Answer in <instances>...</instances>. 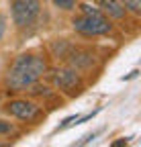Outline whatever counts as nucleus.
<instances>
[{
  "mask_svg": "<svg viewBox=\"0 0 141 147\" xmlns=\"http://www.w3.org/2000/svg\"><path fill=\"white\" fill-rule=\"evenodd\" d=\"M45 71V61L37 55H21L8 74V86L12 90H25L33 86Z\"/></svg>",
  "mask_w": 141,
  "mask_h": 147,
  "instance_id": "1",
  "label": "nucleus"
},
{
  "mask_svg": "<svg viewBox=\"0 0 141 147\" xmlns=\"http://www.w3.org/2000/svg\"><path fill=\"white\" fill-rule=\"evenodd\" d=\"M41 12L39 0H14L12 2V18L19 27H29Z\"/></svg>",
  "mask_w": 141,
  "mask_h": 147,
  "instance_id": "2",
  "label": "nucleus"
},
{
  "mask_svg": "<svg viewBox=\"0 0 141 147\" xmlns=\"http://www.w3.org/2000/svg\"><path fill=\"white\" fill-rule=\"evenodd\" d=\"M74 29L84 35H104L111 31V23L100 14H84L74 21Z\"/></svg>",
  "mask_w": 141,
  "mask_h": 147,
  "instance_id": "3",
  "label": "nucleus"
},
{
  "mask_svg": "<svg viewBox=\"0 0 141 147\" xmlns=\"http://www.w3.org/2000/svg\"><path fill=\"white\" fill-rule=\"evenodd\" d=\"M8 110L14 117L23 119V121H33V119H37V115H39V106H35L33 102H27V100H14V102H10Z\"/></svg>",
  "mask_w": 141,
  "mask_h": 147,
  "instance_id": "4",
  "label": "nucleus"
},
{
  "mask_svg": "<svg viewBox=\"0 0 141 147\" xmlns=\"http://www.w3.org/2000/svg\"><path fill=\"white\" fill-rule=\"evenodd\" d=\"M78 82H80L78 80V74L74 69H61V71H57V76H55V84L61 90H72Z\"/></svg>",
  "mask_w": 141,
  "mask_h": 147,
  "instance_id": "5",
  "label": "nucleus"
},
{
  "mask_svg": "<svg viewBox=\"0 0 141 147\" xmlns=\"http://www.w3.org/2000/svg\"><path fill=\"white\" fill-rule=\"evenodd\" d=\"M100 8L104 12H109L115 18H123L125 16V6L121 4V0H100Z\"/></svg>",
  "mask_w": 141,
  "mask_h": 147,
  "instance_id": "6",
  "label": "nucleus"
},
{
  "mask_svg": "<svg viewBox=\"0 0 141 147\" xmlns=\"http://www.w3.org/2000/svg\"><path fill=\"white\" fill-rule=\"evenodd\" d=\"M74 65L76 67H88V65H92V55L90 53H78V55H74Z\"/></svg>",
  "mask_w": 141,
  "mask_h": 147,
  "instance_id": "7",
  "label": "nucleus"
},
{
  "mask_svg": "<svg viewBox=\"0 0 141 147\" xmlns=\"http://www.w3.org/2000/svg\"><path fill=\"white\" fill-rule=\"evenodd\" d=\"M121 4L125 8H131L133 12H141V0H121Z\"/></svg>",
  "mask_w": 141,
  "mask_h": 147,
  "instance_id": "8",
  "label": "nucleus"
},
{
  "mask_svg": "<svg viewBox=\"0 0 141 147\" xmlns=\"http://www.w3.org/2000/svg\"><path fill=\"white\" fill-rule=\"evenodd\" d=\"M78 119H80L78 115H74V117H67V119H65V121H63V123H61V125H59L57 129H55V133H59V131H63V129H67V127H72L74 123H78Z\"/></svg>",
  "mask_w": 141,
  "mask_h": 147,
  "instance_id": "9",
  "label": "nucleus"
},
{
  "mask_svg": "<svg viewBox=\"0 0 141 147\" xmlns=\"http://www.w3.org/2000/svg\"><path fill=\"white\" fill-rule=\"evenodd\" d=\"M53 4H55L57 8H63V10H72V8L76 6L74 0H53Z\"/></svg>",
  "mask_w": 141,
  "mask_h": 147,
  "instance_id": "10",
  "label": "nucleus"
},
{
  "mask_svg": "<svg viewBox=\"0 0 141 147\" xmlns=\"http://www.w3.org/2000/svg\"><path fill=\"white\" fill-rule=\"evenodd\" d=\"M12 131V125L6 123V121H0V135H4V133H10Z\"/></svg>",
  "mask_w": 141,
  "mask_h": 147,
  "instance_id": "11",
  "label": "nucleus"
},
{
  "mask_svg": "<svg viewBox=\"0 0 141 147\" xmlns=\"http://www.w3.org/2000/svg\"><path fill=\"white\" fill-rule=\"evenodd\" d=\"M82 10H84V14H100L96 8H92V6H88V4H84L82 6Z\"/></svg>",
  "mask_w": 141,
  "mask_h": 147,
  "instance_id": "12",
  "label": "nucleus"
},
{
  "mask_svg": "<svg viewBox=\"0 0 141 147\" xmlns=\"http://www.w3.org/2000/svg\"><path fill=\"white\" fill-rule=\"evenodd\" d=\"M96 135H98V133H92V135H86V137H84V139L80 141V145H82V143H90V141H92V139H94Z\"/></svg>",
  "mask_w": 141,
  "mask_h": 147,
  "instance_id": "13",
  "label": "nucleus"
},
{
  "mask_svg": "<svg viewBox=\"0 0 141 147\" xmlns=\"http://www.w3.org/2000/svg\"><path fill=\"white\" fill-rule=\"evenodd\" d=\"M4 29H6V23H4V18L0 16V39H2V35H4Z\"/></svg>",
  "mask_w": 141,
  "mask_h": 147,
  "instance_id": "14",
  "label": "nucleus"
},
{
  "mask_svg": "<svg viewBox=\"0 0 141 147\" xmlns=\"http://www.w3.org/2000/svg\"><path fill=\"white\" fill-rule=\"evenodd\" d=\"M125 143H127V139H121V141H115L113 145H115V147H119V145H125Z\"/></svg>",
  "mask_w": 141,
  "mask_h": 147,
  "instance_id": "15",
  "label": "nucleus"
}]
</instances>
